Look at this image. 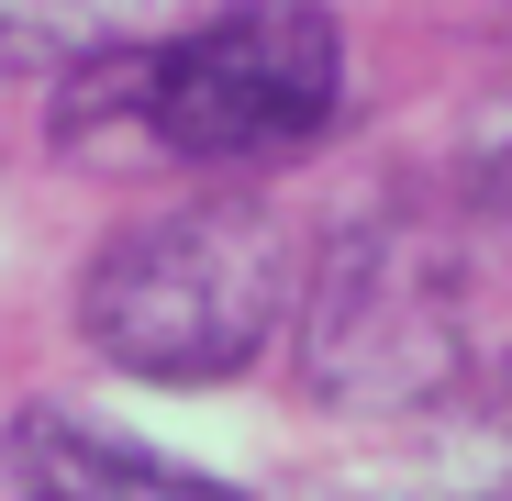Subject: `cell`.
Here are the masks:
<instances>
[{
  "mask_svg": "<svg viewBox=\"0 0 512 501\" xmlns=\"http://www.w3.org/2000/svg\"><path fill=\"white\" fill-rule=\"evenodd\" d=\"M12 490L23 501H245L201 468L123 446L112 424H78V412H23L12 424Z\"/></svg>",
  "mask_w": 512,
  "mask_h": 501,
  "instance_id": "277c9868",
  "label": "cell"
},
{
  "mask_svg": "<svg viewBox=\"0 0 512 501\" xmlns=\"http://www.w3.org/2000/svg\"><path fill=\"white\" fill-rule=\"evenodd\" d=\"M301 390L368 424H412L457 390V268L412 234H357L334 268H301Z\"/></svg>",
  "mask_w": 512,
  "mask_h": 501,
  "instance_id": "3957f363",
  "label": "cell"
},
{
  "mask_svg": "<svg viewBox=\"0 0 512 501\" xmlns=\"http://www.w3.org/2000/svg\"><path fill=\"white\" fill-rule=\"evenodd\" d=\"M423 501H512V357L501 368H457L446 401H423Z\"/></svg>",
  "mask_w": 512,
  "mask_h": 501,
  "instance_id": "5b68a950",
  "label": "cell"
},
{
  "mask_svg": "<svg viewBox=\"0 0 512 501\" xmlns=\"http://www.w3.org/2000/svg\"><path fill=\"white\" fill-rule=\"evenodd\" d=\"M346 112V23L323 0H223L145 56V156L279 167Z\"/></svg>",
  "mask_w": 512,
  "mask_h": 501,
  "instance_id": "7a4b0ae2",
  "label": "cell"
},
{
  "mask_svg": "<svg viewBox=\"0 0 512 501\" xmlns=\"http://www.w3.org/2000/svg\"><path fill=\"white\" fill-rule=\"evenodd\" d=\"M101 34H90V12L78 0H0V67H23V78H56V67H78Z\"/></svg>",
  "mask_w": 512,
  "mask_h": 501,
  "instance_id": "8992f818",
  "label": "cell"
},
{
  "mask_svg": "<svg viewBox=\"0 0 512 501\" xmlns=\"http://www.w3.org/2000/svg\"><path fill=\"white\" fill-rule=\"evenodd\" d=\"M301 312V234L268 201H179L123 223L90 279H78V334L90 357L156 390L245 379Z\"/></svg>",
  "mask_w": 512,
  "mask_h": 501,
  "instance_id": "6da1fadb",
  "label": "cell"
}]
</instances>
